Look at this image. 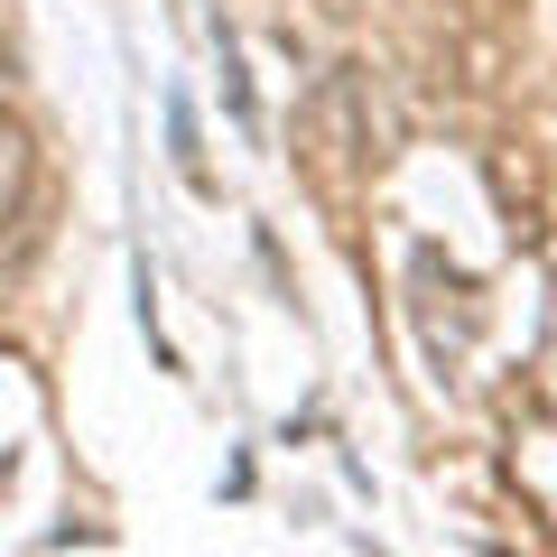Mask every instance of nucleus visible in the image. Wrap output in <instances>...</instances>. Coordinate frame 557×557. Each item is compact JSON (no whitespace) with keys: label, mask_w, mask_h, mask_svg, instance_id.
<instances>
[{"label":"nucleus","mask_w":557,"mask_h":557,"mask_svg":"<svg viewBox=\"0 0 557 557\" xmlns=\"http://www.w3.org/2000/svg\"><path fill=\"white\" fill-rule=\"evenodd\" d=\"M28 168H38V159H28V121H20V112H0V223L20 214V196H28Z\"/></svg>","instance_id":"obj_1"}]
</instances>
